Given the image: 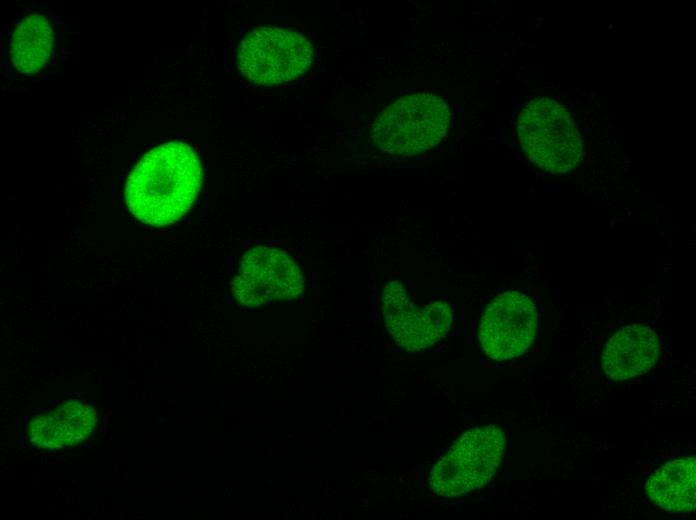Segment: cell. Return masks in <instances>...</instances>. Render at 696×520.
I'll return each instance as SVG.
<instances>
[{
  "instance_id": "6da1fadb",
  "label": "cell",
  "mask_w": 696,
  "mask_h": 520,
  "mask_svg": "<svg viewBox=\"0 0 696 520\" xmlns=\"http://www.w3.org/2000/svg\"><path fill=\"white\" fill-rule=\"evenodd\" d=\"M201 183V163L194 150L183 142H167L146 152L135 165L126 182V205L141 222L167 226L190 209Z\"/></svg>"
},
{
  "instance_id": "7a4b0ae2",
  "label": "cell",
  "mask_w": 696,
  "mask_h": 520,
  "mask_svg": "<svg viewBox=\"0 0 696 520\" xmlns=\"http://www.w3.org/2000/svg\"><path fill=\"white\" fill-rule=\"evenodd\" d=\"M450 126V109L435 94L418 93L397 99L375 119L371 136L382 151L416 155L436 145Z\"/></svg>"
},
{
  "instance_id": "3957f363",
  "label": "cell",
  "mask_w": 696,
  "mask_h": 520,
  "mask_svg": "<svg viewBox=\"0 0 696 520\" xmlns=\"http://www.w3.org/2000/svg\"><path fill=\"white\" fill-rule=\"evenodd\" d=\"M504 449V432L495 425L467 431L432 468L430 490L455 498L483 487L495 474Z\"/></svg>"
},
{
  "instance_id": "277c9868",
  "label": "cell",
  "mask_w": 696,
  "mask_h": 520,
  "mask_svg": "<svg viewBox=\"0 0 696 520\" xmlns=\"http://www.w3.org/2000/svg\"><path fill=\"white\" fill-rule=\"evenodd\" d=\"M518 138L527 157L542 170H572L583 155V141L568 111L550 99H535L517 120Z\"/></svg>"
},
{
  "instance_id": "5b68a950",
  "label": "cell",
  "mask_w": 696,
  "mask_h": 520,
  "mask_svg": "<svg viewBox=\"0 0 696 520\" xmlns=\"http://www.w3.org/2000/svg\"><path fill=\"white\" fill-rule=\"evenodd\" d=\"M313 60V47L301 34L277 27L250 32L240 43L237 64L251 82L274 86L304 74Z\"/></svg>"
},
{
  "instance_id": "8992f818",
  "label": "cell",
  "mask_w": 696,
  "mask_h": 520,
  "mask_svg": "<svg viewBox=\"0 0 696 520\" xmlns=\"http://www.w3.org/2000/svg\"><path fill=\"white\" fill-rule=\"evenodd\" d=\"M537 322L536 306L528 295L515 290L499 294L486 307L478 327L483 352L496 361L522 355L535 338Z\"/></svg>"
},
{
  "instance_id": "52a82bcc",
  "label": "cell",
  "mask_w": 696,
  "mask_h": 520,
  "mask_svg": "<svg viewBox=\"0 0 696 520\" xmlns=\"http://www.w3.org/2000/svg\"><path fill=\"white\" fill-rule=\"evenodd\" d=\"M382 312L388 333L407 351L427 349L445 338L452 323L450 306L443 301L417 306L398 280L382 293Z\"/></svg>"
},
{
  "instance_id": "ba28073f",
  "label": "cell",
  "mask_w": 696,
  "mask_h": 520,
  "mask_svg": "<svg viewBox=\"0 0 696 520\" xmlns=\"http://www.w3.org/2000/svg\"><path fill=\"white\" fill-rule=\"evenodd\" d=\"M302 287L303 276L297 264L283 251L264 246L244 254L232 284L236 299L246 306L295 298Z\"/></svg>"
},
{
  "instance_id": "9c48e42d",
  "label": "cell",
  "mask_w": 696,
  "mask_h": 520,
  "mask_svg": "<svg viewBox=\"0 0 696 520\" xmlns=\"http://www.w3.org/2000/svg\"><path fill=\"white\" fill-rule=\"evenodd\" d=\"M660 343L655 332L632 324L612 335L602 352V369L613 380L621 381L649 371L657 362Z\"/></svg>"
},
{
  "instance_id": "30bf717a",
  "label": "cell",
  "mask_w": 696,
  "mask_h": 520,
  "mask_svg": "<svg viewBox=\"0 0 696 520\" xmlns=\"http://www.w3.org/2000/svg\"><path fill=\"white\" fill-rule=\"evenodd\" d=\"M96 421L92 406L70 400L57 410L34 418L29 424V438L38 448L62 449L88 438Z\"/></svg>"
},
{
  "instance_id": "8fae6325",
  "label": "cell",
  "mask_w": 696,
  "mask_h": 520,
  "mask_svg": "<svg viewBox=\"0 0 696 520\" xmlns=\"http://www.w3.org/2000/svg\"><path fill=\"white\" fill-rule=\"evenodd\" d=\"M696 458L666 462L647 481V493L660 508L670 512L694 510Z\"/></svg>"
},
{
  "instance_id": "7c38bea8",
  "label": "cell",
  "mask_w": 696,
  "mask_h": 520,
  "mask_svg": "<svg viewBox=\"0 0 696 520\" xmlns=\"http://www.w3.org/2000/svg\"><path fill=\"white\" fill-rule=\"evenodd\" d=\"M54 42L49 20L31 13L22 18L12 32L9 59L12 66L23 74H32L48 61Z\"/></svg>"
}]
</instances>
